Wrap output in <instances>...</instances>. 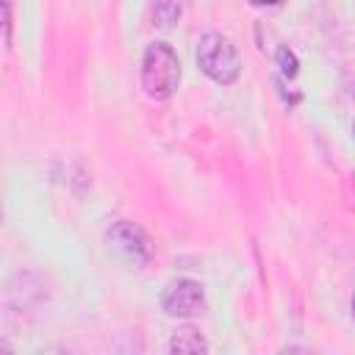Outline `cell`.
I'll use <instances>...</instances> for the list:
<instances>
[{"mask_svg":"<svg viewBox=\"0 0 355 355\" xmlns=\"http://www.w3.org/2000/svg\"><path fill=\"white\" fill-rule=\"evenodd\" d=\"M180 83V61L172 44L153 42L141 55V89L153 100H166Z\"/></svg>","mask_w":355,"mask_h":355,"instance_id":"1","label":"cell"},{"mask_svg":"<svg viewBox=\"0 0 355 355\" xmlns=\"http://www.w3.org/2000/svg\"><path fill=\"white\" fill-rule=\"evenodd\" d=\"M197 64L200 69L214 80V83H222V86H230L239 80L241 75V58H239V50L236 44L222 36V33H205L197 44Z\"/></svg>","mask_w":355,"mask_h":355,"instance_id":"2","label":"cell"},{"mask_svg":"<svg viewBox=\"0 0 355 355\" xmlns=\"http://www.w3.org/2000/svg\"><path fill=\"white\" fill-rule=\"evenodd\" d=\"M105 244L116 258L133 263L136 269H144L153 261V241L136 222H116L105 233Z\"/></svg>","mask_w":355,"mask_h":355,"instance_id":"3","label":"cell"},{"mask_svg":"<svg viewBox=\"0 0 355 355\" xmlns=\"http://www.w3.org/2000/svg\"><path fill=\"white\" fill-rule=\"evenodd\" d=\"M161 308L172 319H191V316L202 313V308H205V291L191 277L172 280L164 288V294H161Z\"/></svg>","mask_w":355,"mask_h":355,"instance_id":"4","label":"cell"},{"mask_svg":"<svg viewBox=\"0 0 355 355\" xmlns=\"http://www.w3.org/2000/svg\"><path fill=\"white\" fill-rule=\"evenodd\" d=\"M169 349L180 355H197V352H208V341L197 327H178L169 338Z\"/></svg>","mask_w":355,"mask_h":355,"instance_id":"5","label":"cell"},{"mask_svg":"<svg viewBox=\"0 0 355 355\" xmlns=\"http://www.w3.org/2000/svg\"><path fill=\"white\" fill-rule=\"evenodd\" d=\"M180 17V0H155V19L158 25L169 28Z\"/></svg>","mask_w":355,"mask_h":355,"instance_id":"6","label":"cell"},{"mask_svg":"<svg viewBox=\"0 0 355 355\" xmlns=\"http://www.w3.org/2000/svg\"><path fill=\"white\" fill-rule=\"evenodd\" d=\"M277 64H280V72H283L286 78H294V75H297V67H300V64H297V55H294L288 47H280V50H277Z\"/></svg>","mask_w":355,"mask_h":355,"instance_id":"7","label":"cell"},{"mask_svg":"<svg viewBox=\"0 0 355 355\" xmlns=\"http://www.w3.org/2000/svg\"><path fill=\"white\" fill-rule=\"evenodd\" d=\"M3 11H6V42L11 39V3L3 0Z\"/></svg>","mask_w":355,"mask_h":355,"instance_id":"8","label":"cell"},{"mask_svg":"<svg viewBox=\"0 0 355 355\" xmlns=\"http://www.w3.org/2000/svg\"><path fill=\"white\" fill-rule=\"evenodd\" d=\"M255 3H261V6H277V3H283V0H255Z\"/></svg>","mask_w":355,"mask_h":355,"instance_id":"9","label":"cell"},{"mask_svg":"<svg viewBox=\"0 0 355 355\" xmlns=\"http://www.w3.org/2000/svg\"><path fill=\"white\" fill-rule=\"evenodd\" d=\"M349 308H352V319H355V294H352V305Z\"/></svg>","mask_w":355,"mask_h":355,"instance_id":"10","label":"cell"},{"mask_svg":"<svg viewBox=\"0 0 355 355\" xmlns=\"http://www.w3.org/2000/svg\"><path fill=\"white\" fill-rule=\"evenodd\" d=\"M352 133H355V125H352Z\"/></svg>","mask_w":355,"mask_h":355,"instance_id":"11","label":"cell"},{"mask_svg":"<svg viewBox=\"0 0 355 355\" xmlns=\"http://www.w3.org/2000/svg\"><path fill=\"white\" fill-rule=\"evenodd\" d=\"M352 94H355V89H352Z\"/></svg>","mask_w":355,"mask_h":355,"instance_id":"12","label":"cell"}]
</instances>
